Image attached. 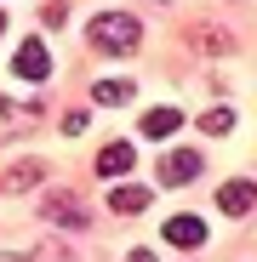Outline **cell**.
<instances>
[{
	"mask_svg": "<svg viewBox=\"0 0 257 262\" xmlns=\"http://www.w3.org/2000/svg\"><path fill=\"white\" fill-rule=\"evenodd\" d=\"M132 165H137V148H132V143H109V148L97 154V171H103V177H126Z\"/></svg>",
	"mask_w": 257,
	"mask_h": 262,
	"instance_id": "obj_7",
	"label": "cell"
},
{
	"mask_svg": "<svg viewBox=\"0 0 257 262\" xmlns=\"http://www.w3.org/2000/svg\"><path fill=\"white\" fill-rule=\"evenodd\" d=\"M166 239L171 245H183V251H194V245H206V223H200V216H171V223H166Z\"/></svg>",
	"mask_w": 257,
	"mask_h": 262,
	"instance_id": "obj_6",
	"label": "cell"
},
{
	"mask_svg": "<svg viewBox=\"0 0 257 262\" xmlns=\"http://www.w3.org/2000/svg\"><path fill=\"white\" fill-rule=\"evenodd\" d=\"M177 125H183V114H177V108H149V114H143V137L166 143V137H171Z\"/></svg>",
	"mask_w": 257,
	"mask_h": 262,
	"instance_id": "obj_9",
	"label": "cell"
},
{
	"mask_svg": "<svg viewBox=\"0 0 257 262\" xmlns=\"http://www.w3.org/2000/svg\"><path fill=\"white\" fill-rule=\"evenodd\" d=\"M0 29H6V17H0Z\"/></svg>",
	"mask_w": 257,
	"mask_h": 262,
	"instance_id": "obj_18",
	"label": "cell"
},
{
	"mask_svg": "<svg viewBox=\"0 0 257 262\" xmlns=\"http://www.w3.org/2000/svg\"><path fill=\"white\" fill-rule=\"evenodd\" d=\"M126 262H154V251H132V256H126Z\"/></svg>",
	"mask_w": 257,
	"mask_h": 262,
	"instance_id": "obj_16",
	"label": "cell"
},
{
	"mask_svg": "<svg viewBox=\"0 0 257 262\" xmlns=\"http://www.w3.org/2000/svg\"><path fill=\"white\" fill-rule=\"evenodd\" d=\"M12 69H17L23 80H46V74H52V57H46V46H40V40H29V46L12 52Z\"/></svg>",
	"mask_w": 257,
	"mask_h": 262,
	"instance_id": "obj_4",
	"label": "cell"
},
{
	"mask_svg": "<svg viewBox=\"0 0 257 262\" xmlns=\"http://www.w3.org/2000/svg\"><path fill=\"white\" fill-rule=\"evenodd\" d=\"M40 120V103H12V97H0V137H17V131H29Z\"/></svg>",
	"mask_w": 257,
	"mask_h": 262,
	"instance_id": "obj_3",
	"label": "cell"
},
{
	"mask_svg": "<svg viewBox=\"0 0 257 262\" xmlns=\"http://www.w3.org/2000/svg\"><path fill=\"white\" fill-rule=\"evenodd\" d=\"M137 40H143V23L132 12H97L92 23H86V46L103 52V57H126V52H137Z\"/></svg>",
	"mask_w": 257,
	"mask_h": 262,
	"instance_id": "obj_1",
	"label": "cell"
},
{
	"mask_svg": "<svg viewBox=\"0 0 257 262\" xmlns=\"http://www.w3.org/2000/svg\"><path fill=\"white\" fill-rule=\"evenodd\" d=\"M46 223H57V228H86V205H80V200H46Z\"/></svg>",
	"mask_w": 257,
	"mask_h": 262,
	"instance_id": "obj_10",
	"label": "cell"
},
{
	"mask_svg": "<svg viewBox=\"0 0 257 262\" xmlns=\"http://www.w3.org/2000/svg\"><path fill=\"white\" fill-rule=\"evenodd\" d=\"M218 205H223L229 216H246V211L257 205V183H246V177H234V183H223V188H218Z\"/></svg>",
	"mask_w": 257,
	"mask_h": 262,
	"instance_id": "obj_5",
	"label": "cell"
},
{
	"mask_svg": "<svg viewBox=\"0 0 257 262\" xmlns=\"http://www.w3.org/2000/svg\"><path fill=\"white\" fill-rule=\"evenodd\" d=\"M29 183H40V165H34V160H29V165H12V171H6V188H12V194H17V188H29Z\"/></svg>",
	"mask_w": 257,
	"mask_h": 262,
	"instance_id": "obj_13",
	"label": "cell"
},
{
	"mask_svg": "<svg viewBox=\"0 0 257 262\" xmlns=\"http://www.w3.org/2000/svg\"><path fill=\"white\" fill-rule=\"evenodd\" d=\"M0 262H29V256H6V251H0Z\"/></svg>",
	"mask_w": 257,
	"mask_h": 262,
	"instance_id": "obj_17",
	"label": "cell"
},
{
	"mask_svg": "<svg viewBox=\"0 0 257 262\" xmlns=\"http://www.w3.org/2000/svg\"><path fill=\"white\" fill-rule=\"evenodd\" d=\"M29 262H74V256H69V251L57 245V239H46V245H40V251H34Z\"/></svg>",
	"mask_w": 257,
	"mask_h": 262,
	"instance_id": "obj_14",
	"label": "cell"
},
{
	"mask_svg": "<svg viewBox=\"0 0 257 262\" xmlns=\"http://www.w3.org/2000/svg\"><path fill=\"white\" fill-rule=\"evenodd\" d=\"M200 131H206V137H229V131H234V108H223V103L206 108L200 114Z\"/></svg>",
	"mask_w": 257,
	"mask_h": 262,
	"instance_id": "obj_12",
	"label": "cell"
},
{
	"mask_svg": "<svg viewBox=\"0 0 257 262\" xmlns=\"http://www.w3.org/2000/svg\"><path fill=\"white\" fill-rule=\"evenodd\" d=\"M132 92H137L132 80H97V85H92V97H97L103 108H120V103H132Z\"/></svg>",
	"mask_w": 257,
	"mask_h": 262,
	"instance_id": "obj_11",
	"label": "cell"
},
{
	"mask_svg": "<svg viewBox=\"0 0 257 262\" xmlns=\"http://www.w3.org/2000/svg\"><path fill=\"white\" fill-rule=\"evenodd\" d=\"M63 131H69V137H74V131H86V108H69V114H63Z\"/></svg>",
	"mask_w": 257,
	"mask_h": 262,
	"instance_id": "obj_15",
	"label": "cell"
},
{
	"mask_svg": "<svg viewBox=\"0 0 257 262\" xmlns=\"http://www.w3.org/2000/svg\"><path fill=\"white\" fill-rule=\"evenodd\" d=\"M109 205H114V216H137V211H149V188H137V183H120V188L109 194Z\"/></svg>",
	"mask_w": 257,
	"mask_h": 262,
	"instance_id": "obj_8",
	"label": "cell"
},
{
	"mask_svg": "<svg viewBox=\"0 0 257 262\" xmlns=\"http://www.w3.org/2000/svg\"><path fill=\"white\" fill-rule=\"evenodd\" d=\"M154 177H160L166 188H183V183H194V177H200V154H194V148H171V154H160Z\"/></svg>",
	"mask_w": 257,
	"mask_h": 262,
	"instance_id": "obj_2",
	"label": "cell"
}]
</instances>
